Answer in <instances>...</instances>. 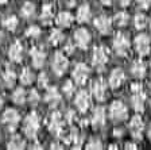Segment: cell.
Segmentation results:
<instances>
[{
	"label": "cell",
	"mask_w": 151,
	"mask_h": 150,
	"mask_svg": "<svg viewBox=\"0 0 151 150\" xmlns=\"http://www.w3.org/2000/svg\"><path fill=\"white\" fill-rule=\"evenodd\" d=\"M39 116L35 112H30L24 119V123H23V133L27 138H35L39 131Z\"/></svg>",
	"instance_id": "obj_1"
},
{
	"label": "cell",
	"mask_w": 151,
	"mask_h": 150,
	"mask_svg": "<svg viewBox=\"0 0 151 150\" xmlns=\"http://www.w3.org/2000/svg\"><path fill=\"white\" fill-rule=\"evenodd\" d=\"M109 118L112 119L113 122H123L128 118V109L127 106L120 100H115L109 107Z\"/></svg>",
	"instance_id": "obj_2"
},
{
	"label": "cell",
	"mask_w": 151,
	"mask_h": 150,
	"mask_svg": "<svg viewBox=\"0 0 151 150\" xmlns=\"http://www.w3.org/2000/svg\"><path fill=\"white\" fill-rule=\"evenodd\" d=\"M113 50L120 57H126L129 53V41L123 33L115 35L113 38Z\"/></svg>",
	"instance_id": "obj_3"
},
{
	"label": "cell",
	"mask_w": 151,
	"mask_h": 150,
	"mask_svg": "<svg viewBox=\"0 0 151 150\" xmlns=\"http://www.w3.org/2000/svg\"><path fill=\"white\" fill-rule=\"evenodd\" d=\"M1 120L9 131H15L20 122V115L15 108H7L1 116Z\"/></svg>",
	"instance_id": "obj_4"
},
{
	"label": "cell",
	"mask_w": 151,
	"mask_h": 150,
	"mask_svg": "<svg viewBox=\"0 0 151 150\" xmlns=\"http://www.w3.org/2000/svg\"><path fill=\"white\" fill-rule=\"evenodd\" d=\"M92 64L97 70H103L108 64V51L105 47L97 46L92 54Z\"/></svg>",
	"instance_id": "obj_5"
},
{
	"label": "cell",
	"mask_w": 151,
	"mask_h": 150,
	"mask_svg": "<svg viewBox=\"0 0 151 150\" xmlns=\"http://www.w3.org/2000/svg\"><path fill=\"white\" fill-rule=\"evenodd\" d=\"M68 66H69V61L66 58V54L61 53V51H57L54 54L53 58V64H51V68H53V72L57 76H62L63 73L68 70Z\"/></svg>",
	"instance_id": "obj_6"
},
{
	"label": "cell",
	"mask_w": 151,
	"mask_h": 150,
	"mask_svg": "<svg viewBox=\"0 0 151 150\" xmlns=\"http://www.w3.org/2000/svg\"><path fill=\"white\" fill-rule=\"evenodd\" d=\"M128 128L131 135L135 139H142L143 137V131H145V123H143V119L140 115H135L132 116L131 120L128 123Z\"/></svg>",
	"instance_id": "obj_7"
},
{
	"label": "cell",
	"mask_w": 151,
	"mask_h": 150,
	"mask_svg": "<svg viewBox=\"0 0 151 150\" xmlns=\"http://www.w3.org/2000/svg\"><path fill=\"white\" fill-rule=\"evenodd\" d=\"M134 45H135V50L138 51L139 56H147V54L150 53L151 42H150V37H148L147 34L136 35Z\"/></svg>",
	"instance_id": "obj_8"
},
{
	"label": "cell",
	"mask_w": 151,
	"mask_h": 150,
	"mask_svg": "<svg viewBox=\"0 0 151 150\" xmlns=\"http://www.w3.org/2000/svg\"><path fill=\"white\" fill-rule=\"evenodd\" d=\"M72 76H73V80H74L76 84L84 85L89 77V68L85 64H81V62L77 64L74 66V69H73Z\"/></svg>",
	"instance_id": "obj_9"
},
{
	"label": "cell",
	"mask_w": 151,
	"mask_h": 150,
	"mask_svg": "<svg viewBox=\"0 0 151 150\" xmlns=\"http://www.w3.org/2000/svg\"><path fill=\"white\" fill-rule=\"evenodd\" d=\"M92 95L97 101H103L107 97V83L103 78H96L92 83Z\"/></svg>",
	"instance_id": "obj_10"
},
{
	"label": "cell",
	"mask_w": 151,
	"mask_h": 150,
	"mask_svg": "<svg viewBox=\"0 0 151 150\" xmlns=\"http://www.w3.org/2000/svg\"><path fill=\"white\" fill-rule=\"evenodd\" d=\"M91 41H92L91 33H89L86 28L81 27V28H78V30H76L74 42L80 49H86V47L89 46V43H91Z\"/></svg>",
	"instance_id": "obj_11"
},
{
	"label": "cell",
	"mask_w": 151,
	"mask_h": 150,
	"mask_svg": "<svg viewBox=\"0 0 151 150\" xmlns=\"http://www.w3.org/2000/svg\"><path fill=\"white\" fill-rule=\"evenodd\" d=\"M74 106L77 107L80 112H86L91 107V95L88 93L86 91H80L76 95L74 99Z\"/></svg>",
	"instance_id": "obj_12"
},
{
	"label": "cell",
	"mask_w": 151,
	"mask_h": 150,
	"mask_svg": "<svg viewBox=\"0 0 151 150\" xmlns=\"http://www.w3.org/2000/svg\"><path fill=\"white\" fill-rule=\"evenodd\" d=\"M131 103L132 108L136 112H143L145 111V104H146V93L142 91H134L131 92Z\"/></svg>",
	"instance_id": "obj_13"
},
{
	"label": "cell",
	"mask_w": 151,
	"mask_h": 150,
	"mask_svg": "<svg viewBox=\"0 0 151 150\" xmlns=\"http://www.w3.org/2000/svg\"><path fill=\"white\" fill-rule=\"evenodd\" d=\"M47 126H49V130H50L53 134L58 135L60 133H62V130H63L62 116H61L58 112L54 111V112L50 115V118H49V123H47Z\"/></svg>",
	"instance_id": "obj_14"
},
{
	"label": "cell",
	"mask_w": 151,
	"mask_h": 150,
	"mask_svg": "<svg viewBox=\"0 0 151 150\" xmlns=\"http://www.w3.org/2000/svg\"><path fill=\"white\" fill-rule=\"evenodd\" d=\"M124 80H126V76H124L123 69L115 68L112 72H111L109 78H108V83H109V87L112 88V89H117V88L122 87Z\"/></svg>",
	"instance_id": "obj_15"
},
{
	"label": "cell",
	"mask_w": 151,
	"mask_h": 150,
	"mask_svg": "<svg viewBox=\"0 0 151 150\" xmlns=\"http://www.w3.org/2000/svg\"><path fill=\"white\" fill-rule=\"evenodd\" d=\"M105 119H107V112H105L104 107H96L93 109V112H92V118H91L92 125L96 128H100L105 125Z\"/></svg>",
	"instance_id": "obj_16"
},
{
	"label": "cell",
	"mask_w": 151,
	"mask_h": 150,
	"mask_svg": "<svg viewBox=\"0 0 151 150\" xmlns=\"http://www.w3.org/2000/svg\"><path fill=\"white\" fill-rule=\"evenodd\" d=\"M30 54H31L32 66L37 69H41L45 65V61H46V53L42 49H39V47H32Z\"/></svg>",
	"instance_id": "obj_17"
},
{
	"label": "cell",
	"mask_w": 151,
	"mask_h": 150,
	"mask_svg": "<svg viewBox=\"0 0 151 150\" xmlns=\"http://www.w3.org/2000/svg\"><path fill=\"white\" fill-rule=\"evenodd\" d=\"M94 27L97 28L101 34H109L112 30V20L105 15H100L94 20Z\"/></svg>",
	"instance_id": "obj_18"
},
{
	"label": "cell",
	"mask_w": 151,
	"mask_h": 150,
	"mask_svg": "<svg viewBox=\"0 0 151 150\" xmlns=\"http://www.w3.org/2000/svg\"><path fill=\"white\" fill-rule=\"evenodd\" d=\"M8 57L14 62H20L23 58V46L19 41H15L8 49Z\"/></svg>",
	"instance_id": "obj_19"
},
{
	"label": "cell",
	"mask_w": 151,
	"mask_h": 150,
	"mask_svg": "<svg viewBox=\"0 0 151 150\" xmlns=\"http://www.w3.org/2000/svg\"><path fill=\"white\" fill-rule=\"evenodd\" d=\"M45 101L50 107H57L61 101V95L57 88H47L46 93H45Z\"/></svg>",
	"instance_id": "obj_20"
},
{
	"label": "cell",
	"mask_w": 151,
	"mask_h": 150,
	"mask_svg": "<svg viewBox=\"0 0 151 150\" xmlns=\"http://www.w3.org/2000/svg\"><path fill=\"white\" fill-rule=\"evenodd\" d=\"M73 20H74L73 15L70 12H66V11H62V12H60L58 15H57V19H55L57 25L60 26L61 28H69L70 26H72Z\"/></svg>",
	"instance_id": "obj_21"
},
{
	"label": "cell",
	"mask_w": 151,
	"mask_h": 150,
	"mask_svg": "<svg viewBox=\"0 0 151 150\" xmlns=\"http://www.w3.org/2000/svg\"><path fill=\"white\" fill-rule=\"evenodd\" d=\"M146 72H147V68H146V64L140 59H136L134 61L131 65V73L134 77L136 78H143L146 76Z\"/></svg>",
	"instance_id": "obj_22"
},
{
	"label": "cell",
	"mask_w": 151,
	"mask_h": 150,
	"mask_svg": "<svg viewBox=\"0 0 151 150\" xmlns=\"http://www.w3.org/2000/svg\"><path fill=\"white\" fill-rule=\"evenodd\" d=\"M54 20V8L51 4H45L41 11V22L43 25H50Z\"/></svg>",
	"instance_id": "obj_23"
},
{
	"label": "cell",
	"mask_w": 151,
	"mask_h": 150,
	"mask_svg": "<svg viewBox=\"0 0 151 150\" xmlns=\"http://www.w3.org/2000/svg\"><path fill=\"white\" fill-rule=\"evenodd\" d=\"M92 16V9L89 4H82L77 9V20L80 23H88Z\"/></svg>",
	"instance_id": "obj_24"
},
{
	"label": "cell",
	"mask_w": 151,
	"mask_h": 150,
	"mask_svg": "<svg viewBox=\"0 0 151 150\" xmlns=\"http://www.w3.org/2000/svg\"><path fill=\"white\" fill-rule=\"evenodd\" d=\"M24 145H26L24 138H22V135L15 134L9 138L8 143H7V147H8V149H14V150H19V149H23Z\"/></svg>",
	"instance_id": "obj_25"
},
{
	"label": "cell",
	"mask_w": 151,
	"mask_h": 150,
	"mask_svg": "<svg viewBox=\"0 0 151 150\" xmlns=\"http://www.w3.org/2000/svg\"><path fill=\"white\" fill-rule=\"evenodd\" d=\"M3 83H4V85H6L7 88H12L14 85H15V83H16V75H15V72H14L12 69H9V68H7L6 70L3 72Z\"/></svg>",
	"instance_id": "obj_26"
},
{
	"label": "cell",
	"mask_w": 151,
	"mask_h": 150,
	"mask_svg": "<svg viewBox=\"0 0 151 150\" xmlns=\"http://www.w3.org/2000/svg\"><path fill=\"white\" fill-rule=\"evenodd\" d=\"M12 101L18 106H23V104L27 101V93L23 88H16L15 91L12 92Z\"/></svg>",
	"instance_id": "obj_27"
},
{
	"label": "cell",
	"mask_w": 151,
	"mask_h": 150,
	"mask_svg": "<svg viewBox=\"0 0 151 150\" xmlns=\"http://www.w3.org/2000/svg\"><path fill=\"white\" fill-rule=\"evenodd\" d=\"M35 80V75L32 73V70H30L28 68H24L19 75V81L23 85H30L32 84V81Z\"/></svg>",
	"instance_id": "obj_28"
},
{
	"label": "cell",
	"mask_w": 151,
	"mask_h": 150,
	"mask_svg": "<svg viewBox=\"0 0 151 150\" xmlns=\"http://www.w3.org/2000/svg\"><path fill=\"white\" fill-rule=\"evenodd\" d=\"M128 22H129V16H128V14L124 12V11L117 12L112 19V23L115 26H117V27H126Z\"/></svg>",
	"instance_id": "obj_29"
},
{
	"label": "cell",
	"mask_w": 151,
	"mask_h": 150,
	"mask_svg": "<svg viewBox=\"0 0 151 150\" xmlns=\"http://www.w3.org/2000/svg\"><path fill=\"white\" fill-rule=\"evenodd\" d=\"M63 39H65V35H63V33L61 31V30H58V28L53 30L51 34H50V37H49V41H50V43L53 45V46H58V45H61L63 42Z\"/></svg>",
	"instance_id": "obj_30"
},
{
	"label": "cell",
	"mask_w": 151,
	"mask_h": 150,
	"mask_svg": "<svg viewBox=\"0 0 151 150\" xmlns=\"http://www.w3.org/2000/svg\"><path fill=\"white\" fill-rule=\"evenodd\" d=\"M20 14H22V16L26 19L31 18V16L35 14V6L31 3V1H26V3L22 6V8H20Z\"/></svg>",
	"instance_id": "obj_31"
},
{
	"label": "cell",
	"mask_w": 151,
	"mask_h": 150,
	"mask_svg": "<svg viewBox=\"0 0 151 150\" xmlns=\"http://www.w3.org/2000/svg\"><path fill=\"white\" fill-rule=\"evenodd\" d=\"M134 25L138 30H143V28L147 27L148 25V19L145 14H136L135 18H134Z\"/></svg>",
	"instance_id": "obj_32"
},
{
	"label": "cell",
	"mask_w": 151,
	"mask_h": 150,
	"mask_svg": "<svg viewBox=\"0 0 151 150\" xmlns=\"http://www.w3.org/2000/svg\"><path fill=\"white\" fill-rule=\"evenodd\" d=\"M3 26L7 28V30H9V31H15L16 27H18V18L14 15L7 16V18L3 20Z\"/></svg>",
	"instance_id": "obj_33"
},
{
	"label": "cell",
	"mask_w": 151,
	"mask_h": 150,
	"mask_svg": "<svg viewBox=\"0 0 151 150\" xmlns=\"http://www.w3.org/2000/svg\"><path fill=\"white\" fill-rule=\"evenodd\" d=\"M62 92L66 95L68 97H70L73 93L76 92V87H74V83L72 81V80H68V81L63 83L62 85Z\"/></svg>",
	"instance_id": "obj_34"
},
{
	"label": "cell",
	"mask_w": 151,
	"mask_h": 150,
	"mask_svg": "<svg viewBox=\"0 0 151 150\" xmlns=\"http://www.w3.org/2000/svg\"><path fill=\"white\" fill-rule=\"evenodd\" d=\"M26 37L32 38V39H37V38L41 37V28L38 26H30L26 31Z\"/></svg>",
	"instance_id": "obj_35"
},
{
	"label": "cell",
	"mask_w": 151,
	"mask_h": 150,
	"mask_svg": "<svg viewBox=\"0 0 151 150\" xmlns=\"http://www.w3.org/2000/svg\"><path fill=\"white\" fill-rule=\"evenodd\" d=\"M103 147V142L99 138H91L86 143V149H101Z\"/></svg>",
	"instance_id": "obj_36"
},
{
	"label": "cell",
	"mask_w": 151,
	"mask_h": 150,
	"mask_svg": "<svg viewBox=\"0 0 151 150\" xmlns=\"http://www.w3.org/2000/svg\"><path fill=\"white\" fill-rule=\"evenodd\" d=\"M27 101H30V103H31V106H37L38 101H39V93H38V91L31 89V91H30V93L27 95Z\"/></svg>",
	"instance_id": "obj_37"
},
{
	"label": "cell",
	"mask_w": 151,
	"mask_h": 150,
	"mask_svg": "<svg viewBox=\"0 0 151 150\" xmlns=\"http://www.w3.org/2000/svg\"><path fill=\"white\" fill-rule=\"evenodd\" d=\"M47 83H49V77L46 73H41L38 76V87L39 88H47Z\"/></svg>",
	"instance_id": "obj_38"
},
{
	"label": "cell",
	"mask_w": 151,
	"mask_h": 150,
	"mask_svg": "<svg viewBox=\"0 0 151 150\" xmlns=\"http://www.w3.org/2000/svg\"><path fill=\"white\" fill-rule=\"evenodd\" d=\"M136 3H138V6L140 7V8H148L151 4V0H136Z\"/></svg>",
	"instance_id": "obj_39"
},
{
	"label": "cell",
	"mask_w": 151,
	"mask_h": 150,
	"mask_svg": "<svg viewBox=\"0 0 151 150\" xmlns=\"http://www.w3.org/2000/svg\"><path fill=\"white\" fill-rule=\"evenodd\" d=\"M126 149H138V146H136L134 142H126Z\"/></svg>",
	"instance_id": "obj_40"
},
{
	"label": "cell",
	"mask_w": 151,
	"mask_h": 150,
	"mask_svg": "<svg viewBox=\"0 0 151 150\" xmlns=\"http://www.w3.org/2000/svg\"><path fill=\"white\" fill-rule=\"evenodd\" d=\"M73 50H74V46H73L72 43H68L65 47V51L66 53H73Z\"/></svg>",
	"instance_id": "obj_41"
},
{
	"label": "cell",
	"mask_w": 151,
	"mask_h": 150,
	"mask_svg": "<svg viewBox=\"0 0 151 150\" xmlns=\"http://www.w3.org/2000/svg\"><path fill=\"white\" fill-rule=\"evenodd\" d=\"M119 3L122 4L123 7H127V6H129V3H131V0H119Z\"/></svg>",
	"instance_id": "obj_42"
},
{
	"label": "cell",
	"mask_w": 151,
	"mask_h": 150,
	"mask_svg": "<svg viewBox=\"0 0 151 150\" xmlns=\"http://www.w3.org/2000/svg\"><path fill=\"white\" fill-rule=\"evenodd\" d=\"M66 3H68V6L69 7H73L76 3H77V0H66Z\"/></svg>",
	"instance_id": "obj_43"
},
{
	"label": "cell",
	"mask_w": 151,
	"mask_h": 150,
	"mask_svg": "<svg viewBox=\"0 0 151 150\" xmlns=\"http://www.w3.org/2000/svg\"><path fill=\"white\" fill-rule=\"evenodd\" d=\"M100 1L104 6H111V3H112V0H100Z\"/></svg>",
	"instance_id": "obj_44"
},
{
	"label": "cell",
	"mask_w": 151,
	"mask_h": 150,
	"mask_svg": "<svg viewBox=\"0 0 151 150\" xmlns=\"http://www.w3.org/2000/svg\"><path fill=\"white\" fill-rule=\"evenodd\" d=\"M122 135H123V131H122V130H115V137H122Z\"/></svg>",
	"instance_id": "obj_45"
},
{
	"label": "cell",
	"mask_w": 151,
	"mask_h": 150,
	"mask_svg": "<svg viewBox=\"0 0 151 150\" xmlns=\"http://www.w3.org/2000/svg\"><path fill=\"white\" fill-rule=\"evenodd\" d=\"M147 135H148V139L151 141V123H150V126H148V128H147Z\"/></svg>",
	"instance_id": "obj_46"
},
{
	"label": "cell",
	"mask_w": 151,
	"mask_h": 150,
	"mask_svg": "<svg viewBox=\"0 0 151 150\" xmlns=\"http://www.w3.org/2000/svg\"><path fill=\"white\" fill-rule=\"evenodd\" d=\"M3 38H4V34H3V31H1V30H0V43H1V42H3Z\"/></svg>",
	"instance_id": "obj_47"
},
{
	"label": "cell",
	"mask_w": 151,
	"mask_h": 150,
	"mask_svg": "<svg viewBox=\"0 0 151 150\" xmlns=\"http://www.w3.org/2000/svg\"><path fill=\"white\" fill-rule=\"evenodd\" d=\"M3 96H1V95H0V109H1V107H3Z\"/></svg>",
	"instance_id": "obj_48"
},
{
	"label": "cell",
	"mask_w": 151,
	"mask_h": 150,
	"mask_svg": "<svg viewBox=\"0 0 151 150\" xmlns=\"http://www.w3.org/2000/svg\"><path fill=\"white\" fill-rule=\"evenodd\" d=\"M8 3V0H0V4H7Z\"/></svg>",
	"instance_id": "obj_49"
},
{
	"label": "cell",
	"mask_w": 151,
	"mask_h": 150,
	"mask_svg": "<svg viewBox=\"0 0 151 150\" xmlns=\"http://www.w3.org/2000/svg\"><path fill=\"white\" fill-rule=\"evenodd\" d=\"M150 68H151V62H150Z\"/></svg>",
	"instance_id": "obj_50"
},
{
	"label": "cell",
	"mask_w": 151,
	"mask_h": 150,
	"mask_svg": "<svg viewBox=\"0 0 151 150\" xmlns=\"http://www.w3.org/2000/svg\"><path fill=\"white\" fill-rule=\"evenodd\" d=\"M150 107H151V101H150Z\"/></svg>",
	"instance_id": "obj_51"
},
{
	"label": "cell",
	"mask_w": 151,
	"mask_h": 150,
	"mask_svg": "<svg viewBox=\"0 0 151 150\" xmlns=\"http://www.w3.org/2000/svg\"><path fill=\"white\" fill-rule=\"evenodd\" d=\"M0 138H1V135H0Z\"/></svg>",
	"instance_id": "obj_52"
}]
</instances>
